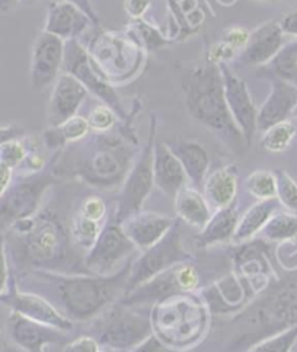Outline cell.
<instances>
[{
  "label": "cell",
  "mask_w": 297,
  "mask_h": 352,
  "mask_svg": "<svg viewBox=\"0 0 297 352\" xmlns=\"http://www.w3.org/2000/svg\"><path fill=\"white\" fill-rule=\"evenodd\" d=\"M22 133V130L16 129V127H6V129H0V144L14 140L15 137H18Z\"/></svg>",
  "instance_id": "51"
},
{
  "label": "cell",
  "mask_w": 297,
  "mask_h": 352,
  "mask_svg": "<svg viewBox=\"0 0 297 352\" xmlns=\"http://www.w3.org/2000/svg\"><path fill=\"white\" fill-rule=\"evenodd\" d=\"M65 41L43 31L34 43L31 58V79L36 91H44L58 78L65 61Z\"/></svg>",
  "instance_id": "15"
},
{
  "label": "cell",
  "mask_w": 297,
  "mask_h": 352,
  "mask_svg": "<svg viewBox=\"0 0 297 352\" xmlns=\"http://www.w3.org/2000/svg\"><path fill=\"white\" fill-rule=\"evenodd\" d=\"M184 92L191 117L212 131L233 153H242L248 146L228 108L219 66L208 65L191 70L184 80Z\"/></svg>",
  "instance_id": "3"
},
{
  "label": "cell",
  "mask_w": 297,
  "mask_h": 352,
  "mask_svg": "<svg viewBox=\"0 0 297 352\" xmlns=\"http://www.w3.org/2000/svg\"><path fill=\"white\" fill-rule=\"evenodd\" d=\"M152 333L151 313L117 300L96 320L94 338L101 346L114 351H130Z\"/></svg>",
  "instance_id": "5"
},
{
  "label": "cell",
  "mask_w": 297,
  "mask_h": 352,
  "mask_svg": "<svg viewBox=\"0 0 297 352\" xmlns=\"http://www.w3.org/2000/svg\"><path fill=\"white\" fill-rule=\"evenodd\" d=\"M217 66L221 73L223 85H225V96L230 116L242 131L246 146L250 147L252 144L255 133L258 131V111L254 104V99L250 91H248L246 83L241 78H238L225 63Z\"/></svg>",
  "instance_id": "13"
},
{
  "label": "cell",
  "mask_w": 297,
  "mask_h": 352,
  "mask_svg": "<svg viewBox=\"0 0 297 352\" xmlns=\"http://www.w3.org/2000/svg\"><path fill=\"white\" fill-rule=\"evenodd\" d=\"M52 184L48 176L23 179L8 190L0 201V221H16L31 217L45 188Z\"/></svg>",
  "instance_id": "16"
},
{
  "label": "cell",
  "mask_w": 297,
  "mask_h": 352,
  "mask_svg": "<svg viewBox=\"0 0 297 352\" xmlns=\"http://www.w3.org/2000/svg\"><path fill=\"white\" fill-rule=\"evenodd\" d=\"M153 181L160 191L175 197L187 186V175L178 157L172 153L166 143L153 144Z\"/></svg>",
  "instance_id": "22"
},
{
  "label": "cell",
  "mask_w": 297,
  "mask_h": 352,
  "mask_svg": "<svg viewBox=\"0 0 297 352\" xmlns=\"http://www.w3.org/2000/svg\"><path fill=\"white\" fill-rule=\"evenodd\" d=\"M27 157L25 147L15 140H9L0 144V163L8 168H15Z\"/></svg>",
  "instance_id": "37"
},
{
  "label": "cell",
  "mask_w": 297,
  "mask_h": 352,
  "mask_svg": "<svg viewBox=\"0 0 297 352\" xmlns=\"http://www.w3.org/2000/svg\"><path fill=\"white\" fill-rule=\"evenodd\" d=\"M296 133L297 129L292 121L286 120L278 122L264 131V135L261 138V147L271 153H281L290 147Z\"/></svg>",
  "instance_id": "32"
},
{
  "label": "cell",
  "mask_w": 297,
  "mask_h": 352,
  "mask_svg": "<svg viewBox=\"0 0 297 352\" xmlns=\"http://www.w3.org/2000/svg\"><path fill=\"white\" fill-rule=\"evenodd\" d=\"M173 223H175V219L169 216L139 211L124 220L121 228L135 249L146 250L157 243L170 230Z\"/></svg>",
  "instance_id": "20"
},
{
  "label": "cell",
  "mask_w": 297,
  "mask_h": 352,
  "mask_svg": "<svg viewBox=\"0 0 297 352\" xmlns=\"http://www.w3.org/2000/svg\"><path fill=\"white\" fill-rule=\"evenodd\" d=\"M192 258V254L188 252L184 245L181 220H175L170 230L157 243L142 250V255L134 258L126 292L122 296L129 294L134 288L153 278L155 275L175 267L178 263L191 262Z\"/></svg>",
  "instance_id": "6"
},
{
  "label": "cell",
  "mask_w": 297,
  "mask_h": 352,
  "mask_svg": "<svg viewBox=\"0 0 297 352\" xmlns=\"http://www.w3.org/2000/svg\"><path fill=\"white\" fill-rule=\"evenodd\" d=\"M153 144H155V130L152 133L151 142L143 148L139 160L130 169L122 191L118 199V208L114 219L121 224L127 217L142 211L144 201L151 194L155 185L153 181Z\"/></svg>",
  "instance_id": "11"
},
{
  "label": "cell",
  "mask_w": 297,
  "mask_h": 352,
  "mask_svg": "<svg viewBox=\"0 0 297 352\" xmlns=\"http://www.w3.org/2000/svg\"><path fill=\"white\" fill-rule=\"evenodd\" d=\"M297 324V270L276 276L230 320L229 351H248Z\"/></svg>",
  "instance_id": "2"
},
{
  "label": "cell",
  "mask_w": 297,
  "mask_h": 352,
  "mask_svg": "<svg viewBox=\"0 0 297 352\" xmlns=\"http://www.w3.org/2000/svg\"><path fill=\"white\" fill-rule=\"evenodd\" d=\"M10 178H12V169L0 163V198H2L8 191Z\"/></svg>",
  "instance_id": "49"
},
{
  "label": "cell",
  "mask_w": 297,
  "mask_h": 352,
  "mask_svg": "<svg viewBox=\"0 0 297 352\" xmlns=\"http://www.w3.org/2000/svg\"><path fill=\"white\" fill-rule=\"evenodd\" d=\"M276 254L281 267L287 272L297 270V245L293 242V239L286 242H280Z\"/></svg>",
  "instance_id": "40"
},
{
  "label": "cell",
  "mask_w": 297,
  "mask_h": 352,
  "mask_svg": "<svg viewBox=\"0 0 297 352\" xmlns=\"http://www.w3.org/2000/svg\"><path fill=\"white\" fill-rule=\"evenodd\" d=\"M21 0H0V12H8L14 9Z\"/></svg>",
  "instance_id": "52"
},
{
  "label": "cell",
  "mask_w": 297,
  "mask_h": 352,
  "mask_svg": "<svg viewBox=\"0 0 297 352\" xmlns=\"http://www.w3.org/2000/svg\"><path fill=\"white\" fill-rule=\"evenodd\" d=\"M99 352H117V351L111 349V348H107V346H101V349H99Z\"/></svg>",
  "instance_id": "53"
},
{
  "label": "cell",
  "mask_w": 297,
  "mask_h": 352,
  "mask_svg": "<svg viewBox=\"0 0 297 352\" xmlns=\"http://www.w3.org/2000/svg\"><path fill=\"white\" fill-rule=\"evenodd\" d=\"M91 18L82 9L67 0L53 2L48 6L44 31L61 40H73L91 25Z\"/></svg>",
  "instance_id": "23"
},
{
  "label": "cell",
  "mask_w": 297,
  "mask_h": 352,
  "mask_svg": "<svg viewBox=\"0 0 297 352\" xmlns=\"http://www.w3.org/2000/svg\"><path fill=\"white\" fill-rule=\"evenodd\" d=\"M250 31L242 28V27H232V28H228L225 31V35H223V40L228 43L229 45H232L233 48H243L248 43V40H250Z\"/></svg>",
  "instance_id": "45"
},
{
  "label": "cell",
  "mask_w": 297,
  "mask_h": 352,
  "mask_svg": "<svg viewBox=\"0 0 297 352\" xmlns=\"http://www.w3.org/2000/svg\"><path fill=\"white\" fill-rule=\"evenodd\" d=\"M297 104V86L284 82L281 79L272 78L271 92L258 111L256 127L259 131H265L272 125L289 120L293 114L294 107Z\"/></svg>",
  "instance_id": "21"
},
{
  "label": "cell",
  "mask_w": 297,
  "mask_h": 352,
  "mask_svg": "<svg viewBox=\"0 0 297 352\" xmlns=\"http://www.w3.org/2000/svg\"><path fill=\"white\" fill-rule=\"evenodd\" d=\"M86 95H88V91L76 78H73L69 73L60 74L54 82V89L47 109V121L50 127H60L61 124L76 116Z\"/></svg>",
  "instance_id": "18"
},
{
  "label": "cell",
  "mask_w": 297,
  "mask_h": 352,
  "mask_svg": "<svg viewBox=\"0 0 297 352\" xmlns=\"http://www.w3.org/2000/svg\"><path fill=\"white\" fill-rule=\"evenodd\" d=\"M197 287L198 271L191 262H182L155 275L153 278L134 288L129 294L122 296L120 301L131 307H140L159 303L173 296L191 293Z\"/></svg>",
  "instance_id": "7"
},
{
  "label": "cell",
  "mask_w": 297,
  "mask_h": 352,
  "mask_svg": "<svg viewBox=\"0 0 297 352\" xmlns=\"http://www.w3.org/2000/svg\"><path fill=\"white\" fill-rule=\"evenodd\" d=\"M134 258L111 275L58 274L48 270L32 271L52 294V303L72 322L91 320L114 305L126 292Z\"/></svg>",
  "instance_id": "1"
},
{
  "label": "cell",
  "mask_w": 297,
  "mask_h": 352,
  "mask_svg": "<svg viewBox=\"0 0 297 352\" xmlns=\"http://www.w3.org/2000/svg\"><path fill=\"white\" fill-rule=\"evenodd\" d=\"M127 352H182V351L169 346L157 335L152 333L151 336H147L143 342L135 345Z\"/></svg>",
  "instance_id": "41"
},
{
  "label": "cell",
  "mask_w": 297,
  "mask_h": 352,
  "mask_svg": "<svg viewBox=\"0 0 297 352\" xmlns=\"http://www.w3.org/2000/svg\"><path fill=\"white\" fill-rule=\"evenodd\" d=\"M9 284V270H8V261L5 252V239L0 234V296L5 293Z\"/></svg>",
  "instance_id": "47"
},
{
  "label": "cell",
  "mask_w": 297,
  "mask_h": 352,
  "mask_svg": "<svg viewBox=\"0 0 297 352\" xmlns=\"http://www.w3.org/2000/svg\"><path fill=\"white\" fill-rule=\"evenodd\" d=\"M278 23L283 34L297 36V9L289 12L287 15H284Z\"/></svg>",
  "instance_id": "48"
},
{
  "label": "cell",
  "mask_w": 297,
  "mask_h": 352,
  "mask_svg": "<svg viewBox=\"0 0 297 352\" xmlns=\"http://www.w3.org/2000/svg\"><path fill=\"white\" fill-rule=\"evenodd\" d=\"M116 116L114 111L107 105H99L96 107L89 116V127L96 131H107L114 125Z\"/></svg>",
  "instance_id": "38"
},
{
  "label": "cell",
  "mask_w": 297,
  "mask_h": 352,
  "mask_svg": "<svg viewBox=\"0 0 297 352\" xmlns=\"http://www.w3.org/2000/svg\"><path fill=\"white\" fill-rule=\"evenodd\" d=\"M270 245L265 239H255L238 243L230 250L233 272L252 288L255 296L265 290V287L276 278L271 265Z\"/></svg>",
  "instance_id": "10"
},
{
  "label": "cell",
  "mask_w": 297,
  "mask_h": 352,
  "mask_svg": "<svg viewBox=\"0 0 297 352\" xmlns=\"http://www.w3.org/2000/svg\"><path fill=\"white\" fill-rule=\"evenodd\" d=\"M151 5L152 0H124V9L133 19H142Z\"/></svg>",
  "instance_id": "46"
},
{
  "label": "cell",
  "mask_w": 297,
  "mask_h": 352,
  "mask_svg": "<svg viewBox=\"0 0 297 352\" xmlns=\"http://www.w3.org/2000/svg\"><path fill=\"white\" fill-rule=\"evenodd\" d=\"M236 53H238L236 48H233L228 43L221 41L213 45V48L210 50V61H212V65H221V63H225L226 65V61L232 60L234 56H236Z\"/></svg>",
  "instance_id": "44"
},
{
  "label": "cell",
  "mask_w": 297,
  "mask_h": 352,
  "mask_svg": "<svg viewBox=\"0 0 297 352\" xmlns=\"http://www.w3.org/2000/svg\"><path fill=\"white\" fill-rule=\"evenodd\" d=\"M278 206L280 203L277 198L258 201L255 206H252L239 219L236 232H234L233 236V242L238 245L254 239L264 229V226L268 223V220L276 214Z\"/></svg>",
  "instance_id": "28"
},
{
  "label": "cell",
  "mask_w": 297,
  "mask_h": 352,
  "mask_svg": "<svg viewBox=\"0 0 297 352\" xmlns=\"http://www.w3.org/2000/svg\"><path fill=\"white\" fill-rule=\"evenodd\" d=\"M268 242H286L297 236V214L276 212L261 230Z\"/></svg>",
  "instance_id": "29"
},
{
  "label": "cell",
  "mask_w": 297,
  "mask_h": 352,
  "mask_svg": "<svg viewBox=\"0 0 297 352\" xmlns=\"http://www.w3.org/2000/svg\"><path fill=\"white\" fill-rule=\"evenodd\" d=\"M166 144L172 150V153L181 162L188 181L195 185L197 190L201 188L208 173L210 163L208 153L204 146L192 140H175Z\"/></svg>",
  "instance_id": "26"
},
{
  "label": "cell",
  "mask_w": 297,
  "mask_h": 352,
  "mask_svg": "<svg viewBox=\"0 0 297 352\" xmlns=\"http://www.w3.org/2000/svg\"><path fill=\"white\" fill-rule=\"evenodd\" d=\"M83 217L94 220V221H99L102 220V217L105 216V204L101 198L98 197H91L85 201L82 204L80 212Z\"/></svg>",
  "instance_id": "42"
},
{
  "label": "cell",
  "mask_w": 297,
  "mask_h": 352,
  "mask_svg": "<svg viewBox=\"0 0 297 352\" xmlns=\"http://www.w3.org/2000/svg\"><path fill=\"white\" fill-rule=\"evenodd\" d=\"M203 188L207 203L214 206L216 210L230 206L238 191L236 166L229 163V165L220 166L219 169L207 173Z\"/></svg>",
  "instance_id": "25"
},
{
  "label": "cell",
  "mask_w": 297,
  "mask_h": 352,
  "mask_svg": "<svg viewBox=\"0 0 297 352\" xmlns=\"http://www.w3.org/2000/svg\"><path fill=\"white\" fill-rule=\"evenodd\" d=\"M101 345L94 336H79L66 344L63 352H99Z\"/></svg>",
  "instance_id": "43"
},
{
  "label": "cell",
  "mask_w": 297,
  "mask_h": 352,
  "mask_svg": "<svg viewBox=\"0 0 297 352\" xmlns=\"http://www.w3.org/2000/svg\"><path fill=\"white\" fill-rule=\"evenodd\" d=\"M293 114L297 117V104H296V107H294V111H293Z\"/></svg>",
  "instance_id": "54"
},
{
  "label": "cell",
  "mask_w": 297,
  "mask_h": 352,
  "mask_svg": "<svg viewBox=\"0 0 297 352\" xmlns=\"http://www.w3.org/2000/svg\"><path fill=\"white\" fill-rule=\"evenodd\" d=\"M135 246L124 233L121 224L113 217L102 226L96 242L88 250L85 267L95 275H111L118 271L131 256Z\"/></svg>",
  "instance_id": "8"
},
{
  "label": "cell",
  "mask_w": 297,
  "mask_h": 352,
  "mask_svg": "<svg viewBox=\"0 0 297 352\" xmlns=\"http://www.w3.org/2000/svg\"><path fill=\"white\" fill-rule=\"evenodd\" d=\"M268 65L274 78L297 86V41L283 45Z\"/></svg>",
  "instance_id": "30"
},
{
  "label": "cell",
  "mask_w": 297,
  "mask_h": 352,
  "mask_svg": "<svg viewBox=\"0 0 297 352\" xmlns=\"http://www.w3.org/2000/svg\"><path fill=\"white\" fill-rule=\"evenodd\" d=\"M101 226H99V221H94L83 217L79 214L76 219L73 220L72 224V237L74 243H76L79 248L89 250L94 243L96 242V239L101 233Z\"/></svg>",
  "instance_id": "34"
},
{
  "label": "cell",
  "mask_w": 297,
  "mask_h": 352,
  "mask_svg": "<svg viewBox=\"0 0 297 352\" xmlns=\"http://www.w3.org/2000/svg\"><path fill=\"white\" fill-rule=\"evenodd\" d=\"M134 21H135L134 28L139 32V35L143 40V44H146V47L148 50H156V48H160L165 45L166 40L162 35H160V32L157 30H155L152 27V25L143 22V19H134Z\"/></svg>",
  "instance_id": "39"
},
{
  "label": "cell",
  "mask_w": 297,
  "mask_h": 352,
  "mask_svg": "<svg viewBox=\"0 0 297 352\" xmlns=\"http://www.w3.org/2000/svg\"><path fill=\"white\" fill-rule=\"evenodd\" d=\"M297 342V324L255 344L248 352H292Z\"/></svg>",
  "instance_id": "35"
},
{
  "label": "cell",
  "mask_w": 297,
  "mask_h": 352,
  "mask_svg": "<svg viewBox=\"0 0 297 352\" xmlns=\"http://www.w3.org/2000/svg\"><path fill=\"white\" fill-rule=\"evenodd\" d=\"M89 129L91 127H89L88 121L82 117L74 116L65 124H61L60 127H56V129H53V131H50L45 137V140L50 147L63 146L66 143L80 140L82 137L88 134Z\"/></svg>",
  "instance_id": "31"
},
{
  "label": "cell",
  "mask_w": 297,
  "mask_h": 352,
  "mask_svg": "<svg viewBox=\"0 0 297 352\" xmlns=\"http://www.w3.org/2000/svg\"><path fill=\"white\" fill-rule=\"evenodd\" d=\"M248 192L259 201L277 198V181L274 172L255 170L246 178Z\"/></svg>",
  "instance_id": "33"
},
{
  "label": "cell",
  "mask_w": 297,
  "mask_h": 352,
  "mask_svg": "<svg viewBox=\"0 0 297 352\" xmlns=\"http://www.w3.org/2000/svg\"><path fill=\"white\" fill-rule=\"evenodd\" d=\"M67 2H70V3H73V5H76L79 9H82V10L85 12V14L92 19V22L98 23V16L95 15V12H94V9H92V5L89 3V0H67Z\"/></svg>",
  "instance_id": "50"
},
{
  "label": "cell",
  "mask_w": 297,
  "mask_h": 352,
  "mask_svg": "<svg viewBox=\"0 0 297 352\" xmlns=\"http://www.w3.org/2000/svg\"><path fill=\"white\" fill-rule=\"evenodd\" d=\"M277 181V199L278 203L286 207L289 212L297 214V182L286 170H276Z\"/></svg>",
  "instance_id": "36"
},
{
  "label": "cell",
  "mask_w": 297,
  "mask_h": 352,
  "mask_svg": "<svg viewBox=\"0 0 297 352\" xmlns=\"http://www.w3.org/2000/svg\"><path fill=\"white\" fill-rule=\"evenodd\" d=\"M239 211L233 203L228 207L219 208L214 214H212L207 224L195 237V243L198 248H208L217 243H225L233 241L234 232H236L239 223Z\"/></svg>",
  "instance_id": "24"
},
{
  "label": "cell",
  "mask_w": 297,
  "mask_h": 352,
  "mask_svg": "<svg viewBox=\"0 0 297 352\" xmlns=\"http://www.w3.org/2000/svg\"><path fill=\"white\" fill-rule=\"evenodd\" d=\"M0 349H2V344H0Z\"/></svg>",
  "instance_id": "55"
},
{
  "label": "cell",
  "mask_w": 297,
  "mask_h": 352,
  "mask_svg": "<svg viewBox=\"0 0 297 352\" xmlns=\"http://www.w3.org/2000/svg\"><path fill=\"white\" fill-rule=\"evenodd\" d=\"M63 67L66 69V73L72 74L73 78H76L85 86L86 91L102 99L107 107L118 112L120 116H124L114 87L109 85L108 78L99 69L89 53L74 38L69 40V43L65 45Z\"/></svg>",
  "instance_id": "9"
},
{
  "label": "cell",
  "mask_w": 297,
  "mask_h": 352,
  "mask_svg": "<svg viewBox=\"0 0 297 352\" xmlns=\"http://www.w3.org/2000/svg\"><path fill=\"white\" fill-rule=\"evenodd\" d=\"M173 198H175V212L178 219L190 224L191 228L201 230L212 217L206 197L197 188L184 186Z\"/></svg>",
  "instance_id": "27"
},
{
  "label": "cell",
  "mask_w": 297,
  "mask_h": 352,
  "mask_svg": "<svg viewBox=\"0 0 297 352\" xmlns=\"http://www.w3.org/2000/svg\"><path fill=\"white\" fill-rule=\"evenodd\" d=\"M14 232L22 237L23 254L34 267H56L67 256V234L54 217L38 216L12 223Z\"/></svg>",
  "instance_id": "4"
},
{
  "label": "cell",
  "mask_w": 297,
  "mask_h": 352,
  "mask_svg": "<svg viewBox=\"0 0 297 352\" xmlns=\"http://www.w3.org/2000/svg\"><path fill=\"white\" fill-rule=\"evenodd\" d=\"M8 331L12 341L27 352H47V346L67 341V332L27 319L15 311L9 316Z\"/></svg>",
  "instance_id": "17"
},
{
  "label": "cell",
  "mask_w": 297,
  "mask_h": 352,
  "mask_svg": "<svg viewBox=\"0 0 297 352\" xmlns=\"http://www.w3.org/2000/svg\"><path fill=\"white\" fill-rule=\"evenodd\" d=\"M0 301L12 311L27 319L53 326V328L63 332L73 329V322L66 318L52 301L47 300L44 296L19 290L14 278H10L5 293L0 296Z\"/></svg>",
  "instance_id": "12"
},
{
  "label": "cell",
  "mask_w": 297,
  "mask_h": 352,
  "mask_svg": "<svg viewBox=\"0 0 297 352\" xmlns=\"http://www.w3.org/2000/svg\"><path fill=\"white\" fill-rule=\"evenodd\" d=\"M255 297L252 288L234 272L221 276L219 281L201 290L204 305L208 313L214 316H233Z\"/></svg>",
  "instance_id": "14"
},
{
  "label": "cell",
  "mask_w": 297,
  "mask_h": 352,
  "mask_svg": "<svg viewBox=\"0 0 297 352\" xmlns=\"http://www.w3.org/2000/svg\"><path fill=\"white\" fill-rule=\"evenodd\" d=\"M283 38L284 34L278 22L267 21L261 23L250 34L239 61L245 66H267L283 48Z\"/></svg>",
  "instance_id": "19"
}]
</instances>
